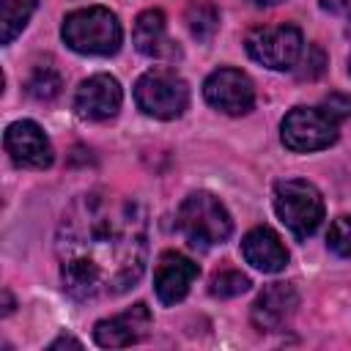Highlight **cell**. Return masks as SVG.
Listing matches in <instances>:
<instances>
[{"instance_id": "obj_14", "label": "cell", "mask_w": 351, "mask_h": 351, "mask_svg": "<svg viewBox=\"0 0 351 351\" xmlns=\"http://www.w3.org/2000/svg\"><path fill=\"white\" fill-rule=\"evenodd\" d=\"M241 255H244V261L252 269H258L263 274H277V271H282L288 266V250H285V244L266 225L252 228L241 239Z\"/></svg>"}, {"instance_id": "obj_17", "label": "cell", "mask_w": 351, "mask_h": 351, "mask_svg": "<svg viewBox=\"0 0 351 351\" xmlns=\"http://www.w3.org/2000/svg\"><path fill=\"white\" fill-rule=\"evenodd\" d=\"M186 27L197 41H208L219 27V11L208 3H192L186 8Z\"/></svg>"}, {"instance_id": "obj_12", "label": "cell", "mask_w": 351, "mask_h": 351, "mask_svg": "<svg viewBox=\"0 0 351 351\" xmlns=\"http://www.w3.org/2000/svg\"><path fill=\"white\" fill-rule=\"evenodd\" d=\"M197 274H200V269H197V263L192 258H186L181 252H173V250L162 252V258L156 263V271H154V293H156V299L162 304H167V307L178 304L189 293V288L197 280Z\"/></svg>"}, {"instance_id": "obj_24", "label": "cell", "mask_w": 351, "mask_h": 351, "mask_svg": "<svg viewBox=\"0 0 351 351\" xmlns=\"http://www.w3.org/2000/svg\"><path fill=\"white\" fill-rule=\"evenodd\" d=\"M69 346H71V348H82V343H80V340H74V337H66V335H63V337H58V340H52V343H49V351L69 348Z\"/></svg>"}, {"instance_id": "obj_20", "label": "cell", "mask_w": 351, "mask_h": 351, "mask_svg": "<svg viewBox=\"0 0 351 351\" xmlns=\"http://www.w3.org/2000/svg\"><path fill=\"white\" fill-rule=\"evenodd\" d=\"M326 247L337 258H351V217L332 219L329 233H326Z\"/></svg>"}, {"instance_id": "obj_11", "label": "cell", "mask_w": 351, "mask_h": 351, "mask_svg": "<svg viewBox=\"0 0 351 351\" xmlns=\"http://www.w3.org/2000/svg\"><path fill=\"white\" fill-rule=\"evenodd\" d=\"M123 90L112 74H93L80 82L74 93V110L85 121H107L121 110Z\"/></svg>"}, {"instance_id": "obj_3", "label": "cell", "mask_w": 351, "mask_h": 351, "mask_svg": "<svg viewBox=\"0 0 351 351\" xmlns=\"http://www.w3.org/2000/svg\"><path fill=\"white\" fill-rule=\"evenodd\" d=\"M176 222H178V230L184 233V239L197 250L217 247V244L228 241V236L233 233V219H230L228 208L211 192L186 195L178 206Z\"/></svg>"}, {"instance_id": "obj_8", "label": "cell", "mask_w": 351, "mask_h": 351, "mask_svg": "<svg viewBox=\"0 0 351 351\" xmlns=\"http://www.w3.org/2000/svg\"><path fill=\"white\" fill-rule=\"evenodd\" d=\"M203 96L225 115H244L255 104V85L239 69H217L203 82Z\"/></svg>"}, {"instance_id": "obj_6", "label": "cell", "mask_w": 351, "mask_h": 351, "mask_svg": "<svg viewBox=\"0 0 351 351\" xmlns=\"http://www.w3.org/2000/svg\"><path fill=\"white\" fill-rule=\"evenodd\" d=\"M247 55L271 69V71H288L296 66L302 49H304V38L302 30L296 25H263V27H252L244 38Z\"/></svg>"}, {"instance_id": "obj_26", "label": "cell", "mask_w": 351, "mask_h": 351, "mask_svg": "<svg viewBox=\"0 0 351 351\" xmlns=\"http://www.w3.org/2000/svg\"><path fill=\"white\" fill-rule=\"evenodd\" d=\"M348 74H351V55H348Z\"/></svg>"}, {"instance_id": "obj_1", "label": "cell", "mask_w": 351, "mask_h": 351, "mask_svg": "<svg viewBox=\"0 0 351 351\" xmlns=\"http://www.w3.org/2000/svg\"><path fill=\"white\" fill-rule=\"evenodd\" d=\"M63 291L93 302L129 291L145 271L148 219L137 200L110 192L77 195L55 236Z\"/></svg>"}, {"instance_id": "obj_19", "label": "cell", "mask_w": 351, "mask_h": 351, "mask_svg": "<svg viewBox=\"0 0 351 351\" xmlns=\"http://www.w3.org/2000/svg\"><path fill=\"white\" fill-rule=\"evenodd\" d=\"M250 277L236 271V269H225V271H217L211 277V285H208V293L211 296H219V299H233L239 293H244L250 288Z\"/></svg>"}, {"instance_id": "obj_25", "label": "cell", "mask_w": 351, "mask_h": 351, "mask_svg": "<svg viewBox=\"0 0 351 351\" xmlns=\"http://www.w3.org/2000/svg\"><path fill=\"white\" fill-rule=\"evenodd\" d=\"M255 5H277V3H282V0H252Z\"/></svg>"}, {"instance_id": "obj_4", "label": "cell", "mask_w": 351, "mask_h": 351, "mask_svg": "<svg viewBox=\"0 0 351 351\" xmlns=\"http://www.w3.org/2000/svg\"><path fill=\"white\" fill-rule=\"evenodd\" d=\"M274 211L296 239H307L324 219V197L315 184L304 178H285L274 184Z\"/></svg>"}, {"instance_id": "obj_9", "label": "cell", "mask_w": 351, "mask_h": 351, "mask_svg": "<svg viewBox=\"0 0 351 351\" xmlns=\"http://www.w3.org/2000/svg\"><path fill=\"white\" fill-rule=\"evenodd\" d=\"M3 145L11 156V162L16 167H27V170H44L52 165L55 151L49 137L44 134V129L36 121H14L5 134H3Z\"/></svg>"}, {"instance_id": "obj_16", "label": "cell", "mask_w": 351, "mask_h": 351, "mask_svg": "<svg viewBox=\"0 0 351 351\" xmlns=\"http://www.w3.org/2000/svg\"><path fill=\"white\" fill-rule=\"evenodd\" d=\"M38 0H3L0 3V41L11 44L30 22Z\"/></svg>"}, {"instance_id": "obj_23", "label": "cell", "mask_w": 351, "mask_h": 351, "mask_svg": "<svg viewBox=\"0 0 351 351\" xmlns=\"http://www.w3.org/2000/svg\"><path fill=\"white\" fill-rule=\"evenodd\" d=\"M321 8L329 14H346L351 8V0H321Z\"/></svg>"}, {"instance_id": "obj_10", "label": "cell", "mask_w": 351, "mask_h": 351, "mask_svg": "<svg viewBox=\"0 0 351 351\" xmlns=\"http://www.w3.org/2000/svg\"><path fill=\"white\" fill-rule=\"evenodd\" d=\"M154 318H151V310L137 302L132 307H126L123 313L118 315H110V318H101L96 321L93 326V340L96 346L101 348H123V346H132V343H140L148 329H151Z\"/></svg>"}, {"instance_id": "obj_15", "label": "cell", "mask_w": 351, "mask_h": 351, "mask_svg": "<svg viewBox=\"0 0 351 351\" xmlns=\"http://www.w3.org/2000/svg\"><path fill=\"white\" fill-rule=\"evenodd\" d=\"M132 38H134L137 52H143L145 58H173V55H178V49L173 47V41L167 36L165 14L159 8H148L134 19Z\"/></svg>"}, {"instance_id": "obj_22", "label": "cell", "mask_w": 351, "mask_h": 351, "mask_svg": "<svg viewBox=\"0 0 351 351\" xmlns=\"http://www.w3.org/2000/svg\"><path fill=\"white\" fill-rule=\"evenodd\" d=\"M321 107H324L335 121L351 118V96H346V93H329V96L321 101Z\"/></svg>"}, {"instance_id": "obj_2", "label": "cell", "mask_w": 351, "mask_h": 351, "mask_svg": "<svg viewBox=\"0 0 351 351\" xmlns=\"http://www.w3.org/2000/svg\"><path fill=\"white\" fill-rule=\"evenodd\" d=\"M60 36L80 55H115L123 41L118 16L104 5L77 8L63 16Z\"/></svg>"}, {"instance_id": "obj_13", "label": "cell", "mask_w": 351, "mask_h": 351, "mask_svg": "<svg viewBox=\"0 0 351 351\" xmlns=\"http://www.w3.org/2000/svg\"><path fill=\"white\" fill-rule=\"evenodd\" d=\"M296 307H299L296 288L291 282H271L252 302L250 318H252L255 329H261V332H277V329H282L293 318Z\"/></svg>"}, {"instance_id": "obj_21", "label": "cell", "mask_w": 351, "mask_h": 351, "mask_svg": "<svg viewBox=\"0 0 351 351\" xmlns=\"http://www.w3.org/2000/svg\"><path fill=\"white\" fill-rule=\"evenodd\" d=\"M302 69L296 71V77L299 80H315V77H321L324 74V66H326V55H324V49L318 47V44H310L307 47V52L304 55H299V60H296Z\"/></svg>"}, {"instance_id": "obj_18", "label": "cell", "mask_w": 351, "mask_h": 351, "mask_svg": "<svg viewBox=\"0 0 351 351\" xmlns=\"http://www.w3.org/2000/svg\"><path fill=\"white\" fill-rule=\"evenodd\" d=\"M60 88H63V80H60V71L55 69V66H36L33 69V74H30V80H27V93L33 96V99H38V101H49V99H55L58 93H60Z\"/></svg>"}, {"instance_id": "obj_5", "label": "cell", "mask_w": 351, "mask_h": 351, "mask_svg": "<svg viewBox=\"0 0 351 351\" xmlns=\"http://www.w3.org/2000/svg\"><path fill=\"white\" fill-rule=\"evenodd\" d=\"M134 101L145 115L173 121L189 107V85L170 69H151L134 82Z\"/></svg>"}, {"instance_id": "obj_7", "label": "cell", "mask_w": 351, "mask_h": 351, "mask_svg": "<svg viewBox=\"0 0 351 351\" xmlns=\"http://www.w3.org/2000/svg\"><path fill=\"white\" fill-rule=\"evenodd\" d=\"M337 129L340 121H335L324 107H293L280 123V137L285 148L310 154L329 148L337 140Z\"/></svg>"}]
</instances>
